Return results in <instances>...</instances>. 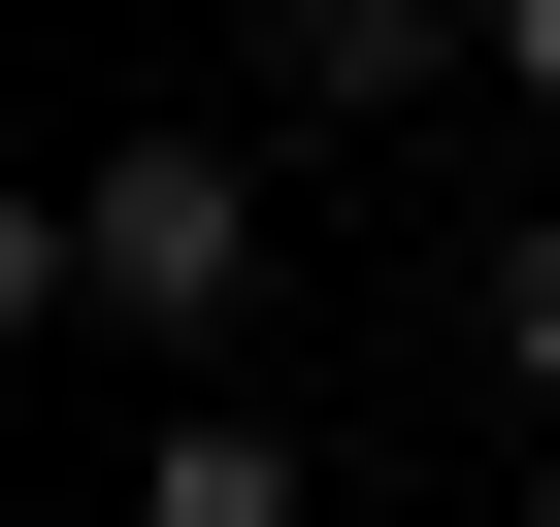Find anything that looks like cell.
I'll list each match as a JSON object with an SVG mask.
<instances>
[{
	"label": "cell",
	"instance_id": "6da1fadb",
	"mask_svg": "<svg viewBox=\"0 0 560 527\" xmlns=\"http://www.w3.org/2000/svg\"><path fill=\"white\" fill-rule=\"evenodd\" d=\"M67 330H165V363L264 330V165L231 132H100L67 165Z\"/></svg>",
	"mask_w": 560,
	"mask_h": 527
},
{
	"label": "cell",
	"instance_id": "7a4b0ae2",
	"mask_svg": "<svg viewBox=\"0 0 560 527\" xmlns=\"http://www.w3.org/2000/svg\"><path fill=\"white\" fill-rule=\"evenodd\" d=\"M100 527H330V494H298V429H264V396H165Z\"/></svg>",
	"mask_w": 560,
	"mask_h": 527
},
{
	"label": "cell",
	"instance_id": "3957f363",
	"mask_svg": "<svg viewBox=\"0 0 560 527\" xmlns=\"http://www.w3.org/2000/svg\"><path fill=\"white\" fill-rule=\"evenodd\" d=\"M462 330H494V396H527V429H560V198H527V231H494V264H462Z\"/></svg>",
	"mask_w": 560,
	"mask_h": 527
},
{
	"label": "cell",
	"instance_id": "277c9868",
	"mask_svg": "<svg viewBox=\"0 0 560 527\" xmlns=\"http://www.w3.org/2000/svg\"><path fill=\"white\" fill-rule=\"evenodd\" d=\"M298 99H429V0H298Z\"/></svg>",
	"mask_w": 560,
	"mask_h": 527
},
{
	"label": "cell",
	"instance_id": "5b68a950",
	"mask_svg": "<svg viewBox=\"0 0 560 527\" xmlns=\"http://www.w3.org/2000/svg\"><path fill=\"white\" fill-rule=\"evenodd\" d=\"M462 34H494V67H527V99H560V0H462Z\"/></svg>",
	"mask_w": 560,
	"mask_h": 527
},
{
	"label": "cell",
	"instance_id": "8992f818",
	"mask_svg": "<svg viewBox=\"0 0 560 527\" xmlns=\"http://www.w3.org/2000/svg\"><path fill=\"white\" fill-rule=\"evenodd\" d=\"M527 527H560V461H527Z\"/></svg>",
	"mask_w": 560,
	"mask_h": 527
}]
</instances>
